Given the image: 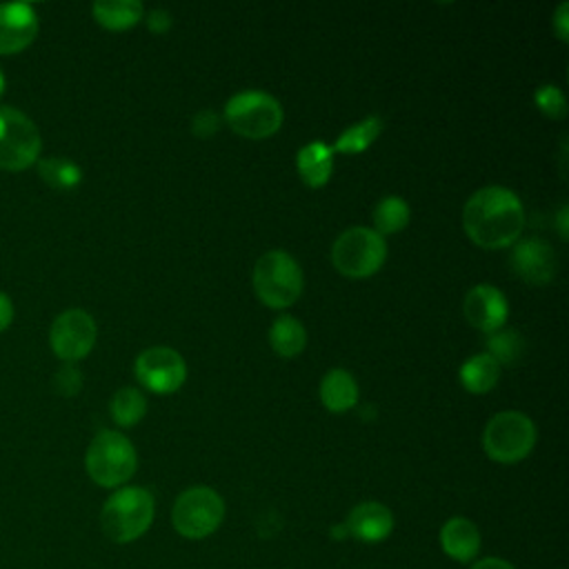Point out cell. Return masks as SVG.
<instances>
[{
	"label": "cell",
	"mask_w": 569,
	"mask_h": 569,
	"mask_svg": "<svg viewBox=\"0 0 569 569\" xmlns=\"http://www.w3.org/2000/svg\"><path fill=\"white\" fill-rule=\"evenodd\" d=\"M558 231L562 238H567V204H562L558 211Z\"/></svg>",
	"instance_id": "836d02e7"
},
{
	"label": "cell",
	"mask_w": 569,
	"mask_h": 569,
	"mask_svg": "<svg viewBox=\"0 0 569 569\" xmlns=\"http://www.w3.org/2000/svg\"><path fill=\"white\" fill-rule=\"evenodd\" d=\"M109 411L120 427H133L144 416L147 400L136 387H122L113 393Z\"/></svg>",
	"instance_id": "cb8c5ba5"
},
{
	"label": "cell",
	"mask_w": 569,
	"mask_h": 569,
	"mask_svg": "<svg viewBox=\"0 0 569 569\" xmlns=\"http://www.w3.org/2000/svg\"><path fill=\"white\" fill-rule=\"evenodd\" d=\"M513 273H518L529 284H547L558 267L553 249L542 238L520 240L509 256Z\"/></svg>",
	"instance_id": "4fadbf2b"
},
{
	"label": "cell",
	"mask_w": 569,
	"mask_h": 569,
	"mask_svg": "<svg viewBox=\"0 0 569 569\" xmlns=\"http://www.w3.org/2000/svg\"><path fill=\"white\" fill-rule=\"evenodd\" d=\"M216 129H218V116H216L213 111L204 109V111L196 113V118H193V127H191V131H193L196 136L207 138V136H211Z\"/></svg>",
	"instance_id": "f1b7e54d"
},
{
	"label": "cell",
	"mask_w": 569,
	"mask_h": 569,
	"mask_svg": "<svg viewBox=\"0 0 569 569\" xmlns=\"http://www.w3.org/2000/svg\"><path fill=\"white\" fill-rule=\"evenodd\" d=\"M382 131V118L380 116H367L365 120L351 124L345 129L338 140L331 147V153H360L365 151Z\"/></svg>",
	"instance_id": "7402d4cb"
},
{
	"label": "cell",
	"mask_w": 569,
	"mask_h": 569,
	"mask_svg": "<svg viewBox=\"0 0 569 569\" xmlns=\"http://www.w3.org/2000/svg\"><path fill=\"white\" fill-rule=\"evenodd\" d=\"M53 385H56L58 393H62V396H73V393H78L80 387H82V376H80V371L73 367V362H67L64 367H60V369L56 371Z\"/></svg>",
	"instance_id": "83f0119b"
},
{
	"label": "cell",
	"mask_w": 569,
	"mask_h": 569,
	"mask_svg": "<svg viewBox=\"0 0 569 569\" xmlns=\"http://www.w3.org/2000/svg\"><path fill=\"white\" fill-rule=\"evenodd\" d=\"M96 322L87 311L67 309L53 320L49 329V345L60 360L78 362L89 356L96 345Z\"/></svg>",
	"instance_id": "30bf717a"
},
{
	"label": "cell",
	"mask_w": 569,
	"mask_h": 569,
	"mask_svg": "<svg viewBox=\"0 0 569 569\" xmlns=\"http://www.w3.org/2000/svg\"><path fill=\"white\" fill-rule=\"evenodd\" d=\"M2 91H4V76H2V71H0V96H2Z\"/></svg>",
	"instance_id": "e575fe53"
},
{
	"label": "cell",
	"mask_w": 569,
	"mask_h": 569,
	"mask_svg": "<svg viewBox=\"0 0 569 569\" xmlns=\"http://www.w3.org/2000/svg\"><path fill=\"white\" fill-rule=\"evenodd\" d=\"M138 382L153 393H173L187 378V365L182 356L171 347H149L133 365Z\"/></svg>",
	"instance_id": "8fae6325"
},
{
	"label": "cell",
	"mask_w": 569,
	"mask_h": 569,
	"mask_svg": "<svg viewBox=\"0 0 569 569\" xmlns=\"http://www.w3.org/2000/svg\"><path fill=\"white\" fill-rule=\"evenodd\" d=\"M38 33V16L27 2L0 4V53L13 56L27 49Z\"/></svg>",
	"instance_id": "5bb4252c"
},
{
	"label": "cell",
	"mask_w": 569,
	"mask_h": 569,
	"mask_svg": "<svg viewBox=\"0 0 569 569\" xmlns=\"http://www.w3.org/2000/svg\"><path fill=\"white\" fill-rule=\"evenodd\" d=\"M269 342L278 356L293 358L305 349L307 331L293 316H280L269 329Z\"/></svg>",
	"instance_id": "44dd1931"
},
{
	"label": "cell",
	"mask_w": 569,
	"mask_h": 569,
	"mask_svg": "<svg viewBox=\"0 0 569 569\" xmlns=\"http://www.w3.org/2000/svg\"><path fill=\"white\" fill-rule=\"evenodd\" d=\"M471 569H516L509 560L505 558H496V556H487V558H480L471 565Z\"/></svg>",
	"instance_id": "1f68e13d"
},
{
	"label": "cell",
	"mask_w": 569,
	"mask_h": 569,
	"mask_svg": "<svg viewBox=\"0 0 569 569\" xmlns=\"http://www.w3.org/2000/svg\"><path fill=\"white\" fill-rule=\"evenodd\" d=\"M296 167L305 184L309 187H322L333 171V153L331 147H327L320 140H313L298 149Z\"/></svg>",
	"instance_id": "ac0fdd59"
},
{
	"label": "cell",
	"mask_w": 569,
	"mask_h": 569,
	"mask_svg": "<svg viewBox=\"0 0 569 569\" xmlns=\"http://www.w3.org/2000/svg\"><path fill=\"white\" fill-rule=\"evenodd\" d=\"M224 120L236 133L260 140L280 129L282 107L264 91H240L227 100Z\"/></svg>",
	"instance_id": "ba28073f"
},
{
	"label": "cell",
	"mask_w": 569,
	"mask_h": 569,
	"mask_svg": "<svg viewBox=\"0 0 569 569\" xmlns=\"http://www.w3.org/2000/svg\"><path fill=\"white\" fill-rule=\"evenodd\" d=\"M462 227L482 249L509 247L518 240L525 227L522 202L507 187H482L465 202Z\"/></svg>",
	"instance_id": "6da1fadb"
},
{
	"label": "cell",
	"mask_w": 569,
	"mask_h": 569,
	"mask_svg": "<svg viewBox=\"0 0 569 569\" xmlns=\"http://www.w3.org/2000/svg\"><path fill=\"white\" fill-rule=\"evenodd\" d=\"M153 496L144 487H120L102 505L100 527L118 545L138 540L153 522Z\"/></svg>",
	"instance_id": "7a4b0ae2"
},
{
	"label": "cell",
	"mask_w": 569,
	"mask_h": 569,
	"mask_svg": "<svg viewBox=\"0 0 569 569\" xmlns=\"http://www.w3.org/2000/svg\"><path fill=\"white\" fill-rule=\"evenodd\" d=\"M13 320V302L7 293L0 291V331H4Z\"/></svg>",
	"instance_id": "d6a6232c"
},
{
	"label": "cell",
	"mask_w": 569,
	"mask_h": 569,
	"mask_svg": "<svg viewBox=\"0 0 569 569\" xmlns=\"http://www.w3.org/2000/svg\"><path fill=\"white\" fill-rule=\"evenodd\" d=\"M438 540H440L442 551L456 562L476 560V556L480 553V545H482L480 529L476 527V522L469 518H462V516L449 518L440 527Z\"/></svg>",
	"instance_id": "2e32d148"
},
{
	"label": "cell",
	"mask_w": 569,
	"mask_h": 569,
	"mask_svg": "<svg viewBox=\"0 0 569 569\" xmlns=\"http://www.w3.org/2000/svg\"><path fill=\"white\" fill-rule=\"evenodd\" d=\"M38 171L42 180L56 189H71L82 178L80 167L69 158H44L38 162Z\"/></svg>",
	"instance_id": "d4e9b609"
},
{
	"label": "cell",
	"mask_w": 569,
	"mask_h": 569,
	"mask_svg": "<svg viewBox=\"0 0 569 569\" xmlns=\"http://www.w3.org/2000/svg\"><path fill=\"white\" fill-rule=\"evenodd\" d=\"M320 400L322 405L333 411L342 413L358 402V385L347 369H329L320 380Z\"/></svg>",
	"instance_id": "e0dca14e"
},
{
	"label": "cell",
	"mask_w": 569,
	"mask_h": 569,
	"mask_svg": "<svg viewBox=\"0 0 569 569\" xmlns=\"http://www.w3.org/2000/svg\"><path fill=\"white\" fill-rule=\"evenodd\" d=\"M224 520V500L211 487L198 485L184 489L171 509L173 529L189 540L211 536Z\"/></svg>",
	"instance_id": "5b68a950"
},
{
	"label": "cell",
	"mask_w": 569,
	"mask_h": 569,
	"mask_svg": "<svg viewBox=\"0 0 569 569\" xmlns=\"http://www.w3.org/2000/svg\"><path fill=\"white\" fill-rule=\"evenodd\" d=\"M409 204L400 196H385L376 207H373V227L380 236L385 233H398L400 229L407 227L409 222Z\"/></svg>",
	"instance_id": "603a6c76"
},
{
	"label": "cell",
	"mask_w": 569,
	"mask_h": 569,
	"mask_svg": "<svg viewBox=\"0 0 569 569\" xmlns=\"http://www.w3.org/2000/svg\"><path fill=\"white\" fill-rule=\"evenodd\" d=\"M91 11L96 22L113 31L129 29L142 18V4L138 0H98Z\"/></svg>",
	"instance_id": "d6986e66"
},
{
	"label": "cell",
	"mask_w": 569,
	"mask_h": 569,
	"mask_svg": "<svg viewBox=\"0 0 569 569\" xmlns=\"http://www.w3.org/2000/svg\"><path fill=\"white\" fill-rule=\"evenodd\" d=\"M567 11H569V4L560 2L553 13V29L560 40H567Z\"/></svg>",
	"instance_id": "4dcf8cb0"
},
{
	"label": "cell",
	"mask_w": 569,
	"mask_h": 569,
	"mask_svg": "<svg viewBox=\"0 0 569 569\" xmlns=\"http://www.w3.org/2000/svg\"><path fill=\"white\" fill-rule=\"evenodd\" d=\"M500 376V365L489 353H476L460 367V382L469 393H487Z\"/></svg>",
	"instance_id": "ffe728a7"
},
{
	"label": "cell",
	"mask_w": 569,
	"mask_h": 569,
	"mask_svg": "<svg viewBox=\"0 0 569 569\" xmlns=\"http://www.w3.org/2000/svg\"><path fill=\"white\" fill-rule=\"evenodd\" d=\"M147 24H149L151 31L164 33V31L171 27V16H169L167 9H153V11H149V16H147Z\"/></svg>",
	"instance_id": "f546056e"
},
{
	"label": "cell",
	"mask_w": 569,
	"mask_h": 569,
	"mask_svg": "<svg viewBox=\"0 0 569 569\" xmlns=\"http://www.w3.org/2000/svg\"><path fill=\"white\" fill-rule=\"evenodd\" d=\"M536 104L540 107L542 113L551 116V118H565L567 116V100L565 93L556 87V84H542L536 89L533 93Z\"/></svg>",
	"instance_id": "4316f807"
},
{
	"label": "cell",
	"mask_w": 569,
	"mask_h": 569,
	"mask_svg": "<svg viewBox=\"0 0 569 569\" xmlns=\"http://www.w3.org/2000/svg\"><path fill=\"white\" fill-rule=\"evenodd\" d=\"M462 313L471 327L493 333L505 325L509 316V305L500 289L482 282L467 291L462 300Z\"/></svg>",
	"instance_id": "7c38bea8"
},
{
	"label": "cell",
	"mask_w": 569,
	"mask_h": 569,
	"mask_svg": "<svg viewBox=\"0 0 569 569\" xmlns=\"http://www.w3.org/2000/svg\"><path fill=\"white\" fill-rule=\"evenodd\" d=\"M256 296L271 309H284L302 293V271L282 249L262 253L253 267Z\"/></svg>",
	"instance_id": "277c9868"
},
{
	"label": "cell",
	"mask_w": 569,
	"mask_h": 569,
	"mask_svg": "<svg viewBox=\"0 0 569 569\" xmlns=\"http://www.w3.org/2000/svg\"><path fill=\"white\" fill-rule=\"evenodd\" d=\"M487 353L498 362V365H511L516 362L520 356H522V349H525V342L520 338L518 331L513 329H505V331H493L489 333V340H487Z\"/></svg>",
	"instance_id": "484cf974"
},
{
	"label": "cell",
	"mask_w": 569,
	"mask_h": 569,
	"mask_svg": "<svg viewBox=\"0 0 569 569\" xmlns=\"http://www.w3.org/2000/svg\"><path fill=\"white\" fill-rule=\"evenodd\" d=\"M347 536L360 542H380L393 531V513L389 507L376 500L356 505L345 520Z\"/></svg>",
	"instance_id": "9a60e30c"
},
{
	"label": "cell",
	"mask_w": 569,
	"mask_h": 569,
	"mask_svg": "<svg viewBox=\"0 0 569 569\" xmlns=\"http://www.w3.org/2000/svg\"><path fill=\"white\" fill-rule=\"evenodd\" d=\"M40 131L33 120L13 109L0 107V169L22 171L40 156Z\"/></svg>",
	"instance_id": "9c48e42d"
},
{
	"label": "cell",
	"mask_w": 569,
	"mask_h": 569,
	"mask_svg": "<svg viewBox=\"0 0 569 569\" xmlns=\"http://www.w3.org/2000/svg\"><path fill=\"white\" fill-rule=\"evenodd\" d=\"M387 258V242L371 227H349L331 247L333 267L349 278H367L376 273Z\"/></svg>",
	"instance_id": "52a82bcc"
},
{
	"label": "cell",
	"mask_w": 569,
	"mask_h": 569,
	"mask_svg": "<svg viewBox=\"0 0 569 569\" xmlns=\"http://www.w3.org/2000/svg\"><path fill=\"white\" fill-rule=\"evenodd\" d=\"M533 445H536V425L529 416L520 411L496 413L482 431L485 453L491 460L502 465L520 462L531 453Z\"/></svg>",
	"instance_id": "8992f818"
},
{
	"label": "cell",
	"mask_w": 569,
	"mask_h": 569,
	"mask_svg": "<svg viewBox=\"0 0 569 569\" xmlns=\"http://www.w3.org/2000/svg\"><path fill=\"white\" fill-rule=\"evenodd\" d=\"M84 467L96 485L113 489L122 487L136 473L138 456L124 433L104 429L96 433V438L87 447Z\"/></svg>",
	"instance_id": "3957f363"
}]
</instances>
